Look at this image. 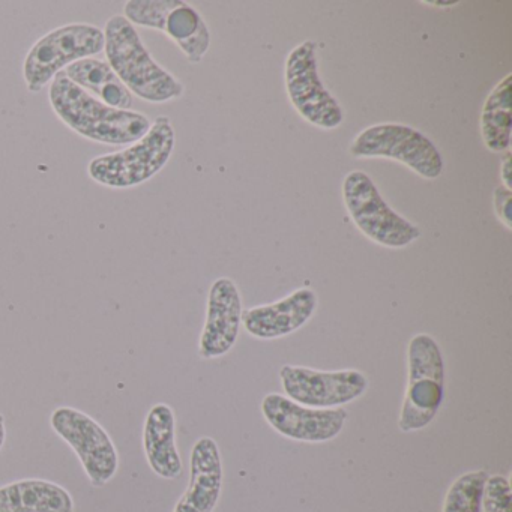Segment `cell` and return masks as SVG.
I'll return each mask as SVG.
<instances>
[{
	"label": "cell",
	"instance_id": "6da1fadb",
	"mask_svg": "<svg viewBox=\"0 0 512 512\" xmlns=\"http://www.w3.org/2000/svg\"><path fill=\"white\" fill-rule=\"evenodd\" d=\"M49 101L53 112L68 128L101 145H133L148 133L152 124L143 113L106 106L74 85L64 73L52 80Z\"/></svg>",
	"mask_w": 512,
	"mask_h": 512
},
{
	"label": "cell",
	"instance_id": "7a4b0ae2",
	"mask_svg": "<svg viewBox=\"0 0 512 512\" xmlns=\"http://www.w3.org/2000/svg\"><path fill=\"white\" fill-rule=\"evenodd\" d=\"M103 32L107 64L131 94L152 104L184 95V85L152 58L137 29L122 14L110 17Z\"/></svg>",
	"mask_w": 512,
	"mask_h": 512
},
{
	"label": "cell",
	"instance_id": "3957f363",
	"mask_svg": "<svg viewBox=\"0 0 512 512\" xmlns=\"http://www.w3.org/2000/svg\"><path fill=\"white\" fill-rule=\"evenodd\" d=\"M175 145L172 121L167 116H158L148 133L127 149L94 158L88 164L89 178L113 190L137 187L166 167Z\"/></svg>",
	"mask_w": 512,
	"mask_h": 512
},
{
	"label": "cell",
	"instance_id": "277c9868",
	"mask_svg": "<svg viewBox=\"0 0 512 512\" xmlns=\"http://www.w3.org/2000/svg\"><path fill=\"white\" fill-rule=\"evenodd\" d=\"M409 383L401 406L398 428L403 433L422 430L436 418L445 395V361L437 341L416 334L407 346Z\"/></svg>",
	"mask_w": 512,
	"mask_h": 512
},
{
	"label": "cell",
	"instance_id": "5b68a950",
	"mask_svg": "<svg viewBox=\"0 0 512 512\" xmlns=\"http://www.w3.org/2000/svg\"><path fill=\"white\" fill-rule=\"evenodd\" d=\"M341 193L353 224L374 244L401 250L421 238V229L394 211L362 170H353L344 178Z\"/></svg>",
	"mask_w": 512,
	"mask_h": 512
},
{
	"label": "cell",
	"instance_id": "8992f818",
	"mask_svg": "<svg viewBox=\"0 0 512 512\" xmlns=\"http://www.w3.org/2000/svg\"><path fill=\"white\" fill-rule=\"evenodd\" d=\"M104 32L94 25L73 23L49 32L37 41L23 62V79L32 94L43 91L74 62L104 52Z\"/></svg>",
	"mask_w": 512,
	"mask_h": 512
},
{
	"label": "cell",
	"instance_id": "52a82bcc",
	"mask_svg": "<svg viewBox=\"0 0 512 512\" xmlns=\"http://www.w3.org/2000/svg\"><path fill=\"white\" fill-rule=\"evenodd\" d=\"M350 155L358 160L385 158L409 167L421 178L434 181L443 173L439 149L421 131L404 124L371 125L353 139Z\"/></svg>",
	"mask_w": 512,
	"mask_h": 512
},
{
	"label": "cell",
	"instance_id": "ba28073f",
	"mask_svg": "<svg viewBox=\"0 0 512 512\" xmlns=\"http://www.w3.org/2000/svg\"><path fill=\"white\" fill-rule=\"evenodd\" d=\"M284 79L290 103L304 121L322 130H335L343 124V109L320 77L314 41H304L289 53Z\"/></svg>",
	"mask_w": 512,
	"mask_h": 512
},
{
	"label": "cell",
	"instance_id": "9c48e42d",
	"mask_svg": "<svg viewBox=\"0 0 512 512\" xmlns=\"http://www.w3.org/2000/svg\"><path fill=\"white\" fill-rule=\"evenodd\" d=\"M50 427L70 445L94 487L109 484L119 470V454L112 437L92 416L74 407H58Z\"/></svg>",
	"mask_w": 512,
	"mask_h": 512
},
{
	"label": "cell",
	"instance_id": "30bf717a",
	"mask_svg": "<svg viewBox=\"0 0 512 512\" xmlns=\"http://www.w3.org/2000/svg\"><path fill=\"white\" fill-rule=\"evenodd\" d=\"M284 397L311 409H338L361 398L370 382L359 370L322 371L302 365L280 370Z\"/></svg>",
	"mask_w": 512,
	"mask_h": 512
},
{
	"label": "cell",
	"instance_id": "8fae6325",
	"mask_svg": "<svg viewBox=\"0 0 512 512\" xmlns=\"http://www.w3.org/2000/svg\"><path fill=\"white\" fill-rule=\"evenodd\" d=\"M260 412L272 430L286 439L302 443L334 440L347 421V412L338 409H311L289 400L283 394L265 395Z\"/></svg>",
	"mask_w": 512,
	"mask_h": 512
},
{
	"label": "cell",
	"instance_id": "7c38bea8",
	"mask_svg": "<svg viewBox=\"0 0 512 512\" xmlns=\"http://www.w3.org/2000/svg\"><path fill=\"white\" fill-rule=\"evenodd\" d=\"M242 298L235 281L227 277L212 283L206 308V322L199 341L203 359L227 355L238 341L242 326Z\"/></svg>",
	"mask_w": 512,
	"mask_h": 512
},
{
	"label": "cell",
	"instance_id": "4fadbf2b",
	"mask_svg": "<svg viewBox=\"0 0 512 512\" xmlns=\"http://www.w3.org/2000/svg\"><path fill=\"white\" fill-rule=\"evenodd\" d=\"M317 307L316 292L301 287L280 301L248 308L242 313V326L257 340H278L304 328L313 319Z\"/></svg>",
	"mask_w": 512,
	"mask_h": 512
},
{
	"label": "cell",
	"instance_id": "5bb4252c",
	"mask_svg": "<svg viewBox=\"0 0 512 512\" xmlns=\"http://www.w3.org/2000/svg\"><path fill=\"white\" fill-rule=\"evenodd\" d=\"M224 467L218 443L203 436L190 455V482L172 512H214L223 491Z\"/></svg>",
	"mask_w": 512,
	"mask_h": 512
},
{
	"label": "cell",
	"instance_id": "9a60e30c",
	"mask_svg": "<svg viewBox=\"0 0 512 512\" xmlns=\"http://www.w3.org/2000/svg\"><path fill=\"white\" fill-rule=\"evenodd\" d=\"M143 449L155 475L169 481L182 475L184 464L176 445V416L169 404H155L146 415Z\"/></svg>",
	"mask_w": 512,
	"mask_h": 512
},
{
	"label": "cell",
	"instance_id": "2e32d148",
	"mask_svg": "<svg viewBox=\"0 0 512 512\" xmlns=\"http://www.w3.org/2000/svg\"><path fill=\"white\" fill-rule=\"evenodd\" d=\"M0 512H76V503L62 485L28 478L0 487Z\"/></svg>",
	"mask_w": 512,
	"mask_h": 512
},
{
	"label": "cell",
	"instance_id": "e0dca14e",
	"mask_svg": "<svg viewBox=\"0 0 512 512\" xmlns=\"http://www.w3.org/2000/svg\"><path fill=\"white\" fill-rule=\"evenodd\" d=\"M62 73L83 91L106 106L119 110H133L134 95L116 76L107 62L86 58L74 62Z\"/></svg>",
	"mask_w": 512,
	"mask_h": 512
},
{
	"label": "cell",
	"instance_id": "ac0fdd59",
	"mask_svg": "<svg viewBox=\"0 0 512 512\" xmlns=\"http://www.w3.org/2000/svg\"><path fill=\"white\" fill-rule=\"evenodd\" d=\"M479 127L488 151L503 154L511 149L512 74H506L485 98Z\"/></svg>",
	"mask_w": 512,
	"mask_h": 512
},
{
	"label": "cell",
	"instance_id": "d6986e66",
	"mask_svg": "<svg viewBox=\"0 0 512 512\" xmlns=\"http://www.w3.org/2000/svg\"><path fill=\"white\" fill-rule=\"evenodd\" d=\"M163 34L182 50L191 64H200L211 47V32L202 14L182 0L167 16Z\"/></svg>",
	"mask_w": 512,
	"mask_h": 512
},
{
	"label": "cell",
	"instance_id": "ffe728a7",
	"mask_svg": "<svg viewBox=\"0 0 512 512\" xmlns=\"http://www.w3.org/2000/svg\"><path fill=\"white\" fill-rule=\"evenodd\" d=\"M488 473L470 470L458 476L445 494L442 512H481L482 490Z\"/></svg>",
	"mask_w": 512,
	"mask_h": 512
},
{
	"label": "cell",
	"instance_id": "44dd1931",
	"mask_svg": "<svg viewBox=\"0 0 512 512\" xmlns=\"http://www.w3.org/2000/svg\"><path fill=\"white\" fill-rule=\"evenodd\" d=\"M179 0H130L124 7V17L133 26L164 31L167 16Z\"/></svg>",
	"mask_w": 512,
	"mask_h": 512
},
{
	"label": "cell",
	"instance_id": "7402d4cb",
	"mask_svg": "<svg viewBox=\"0 0 512 512\" xmlns=\"http://www.w3.org/2000/svg\"><path fill=\"white\" fill-rule=\"evenodd\" d=\"M481 511L512 512V490L508 476H488L482 490Z\"/></svg>",
	"mask_w": 512,
	"mask_h": 512
},
{
	"label": "cell",
	"instance_id": "603a6c76",
	"mask_svg": "<svg viewBox=\"0 0 512 512\" xmlns=\"http://www.w3.org/2000/svg\"><path fill=\"white\" fill-rule=\"evenodd\" d=\"M511 200H512V191L508 190V188L497 187L493 193V205L494 212H496L497 220L506 227V229H512V221H511Z\"/></svg>",
	"mask_w": 512,
	"mask_h": 512
},
{
	"label": "cell",
	"instance_id": "cb8c5ba5",
	"mask_svg": "<svg viewBox=\"0 0 512 512\" xmlns=\"http://www.w3.org/2000/svg\"><path fill=\"white\" fill-rule=\"evenodd\" d=\"M500 179H502V187L512 188V157L511 149L503 152L502 161H500Z\"/></svg>",
	"mask_w": 512,
	"mask_h": 512
},
{
	"label": "cell",
	"instance_id": "d4e9b609",
	"mask_svg": "<svg viewBox=\"0 0 512 512\" xmlns=\"http://www.w3.org/2000/svg\"><path fill=\"white\" fill-rule=\"evenodd\" d=\"M424 5H428V7H437V8H443V10H446V8H454L457 7V5H460V2H433V0H428V2H422Z\"/></svg>",
	"mask_w": 512,
	"mask_h": 512
},
{
	"label": "cell",
	"instance_id": "484cf974",
	"mask_svg": "<svg viewBox=\"0 0 512 512\" xmlns=\"http://www.w3.org/2000/svg\"><path fill=\"white\" fill-rule=\"evenodd\" d=\"M7 442V427H5V416L0 413V451Z\"/></svg>",
	"mask_w": 512,
	"mask_h": 512
}]
</instances>
